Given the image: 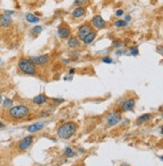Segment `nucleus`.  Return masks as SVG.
<instances>
[{
  "label": "nucleus",
  "instance_id": "nucleus-24",
  "mask_svg": "<svg viewBox=\"0 0 163 166\" xmlns=\"http://www.w3.org/2000/svg\"><path fill=\"white\" fill-rule=\"evenodd\" d=\"M88 2V0H75L74 1V5L75 6H82V5H84V4H86Z\"/></svg>",
  "mask_w": 163,
  "mask_h": 166
},
{
  "label": "nucleus",
  "instance_id": "nucleus-32",
  "mask_svg": "<svg viewBox=\"0 0 163 166\" xmlns=\"http://www.w3.org/2000/svg\"><path fill=\"white\" fill-rule=\"evenodd\" d=\"M2 102H3V97H2L1 95H0V104H1Z\"/></svg>",
  "mask_w": 163,
  "mask_h": 166
},
{
  "label": "nucleus",
  "instance_id": "nucleus-28",
  "mask_svg": "<svg viewBox=\"0 0 163 166\" xmlns=\"http://www.w3.org/2000/svg\"><path fill=\"white\" fill-rule=\"evenodd\" d=\"M156 50L163 56V47H162V45H158V47H156Z\"/></svg>",
  "mask_w": 163,
  "mask_h": 166
},
{
  "label": "nucleus",
  "instance_id": "nucleus-13",
  "mask_svg": "<svg viewBox=\"0 0 163 166\" xmlns=\"http://www.w3.org/2000/svg\"><path fill=\"white\" fill-rule=\"evenodd\" d=\"M12 25V19L11 17L9 16H6V15H2L0 17V26L3 27V28H8Z\"/></svg>",
  "mask_w": 163,
  "mask_h": 166
},
{
  "label": "nucleus",
  "instance_id": "nucleus-33",
  "mask_svg": "<svg viewBox=\"0 0 163 166\" xmlns=\"http://www.w3.org/2000/svg\"><path fill=\"white\" fill-rule=\"evenodd\" d=\"M3 127H4V124H3V123H2V122H0V129L3 128Z\"/></svg>",
  "mask_w": 163,
  "mask_h": 166
},
{
  "label": "nucleus",
  "instance_id": "nucleus-35",
  "mask_svg": "<svg viewBox=\"0 0 163 166\" xmlns=\"http://www.w3.org/2000/svg\"><path fill=\"white\" fill-rule=\"evenodd\" d=\"M160 159H161L162 161H163V156H160Z\"/></svg>",
  "mask_w": 163,
  "mask_h": 166
},
{
  "label": "nucleus",
  "instance_id": "nucleus-23",
  "mask_svg": "<svg viewBox=\"0 0 163 166\" xmlns=\"http://www.w3.org/2000/svg\"><path fill=\"white\" fill-rule=\"evenodd\" d=\"M129 53L131 54V56H138V53H139L138 47H131L129 48Z\"/></svg>",
  "mask_w": 163,
  "mask_h": 166
},
{
  "label": "nucleus",
  "instance_id": "nucleus-26",
  "mask_svg": "<svg viewBox=\"0 0 163 166\" xmlns=\"http://www.w3.org/2000/svg\"><path fill=\"white\" fill-rule=\"evenodd\" d=\"M124 14V11H123V9H118V10H116V12H115V15L116 16H118V17H120V16H122Z\"/></svg>",
  "mask_w": 163,
  "mask_h": 166
},
{
  "label": "nucleus",
  "instance_id": "nucleus-8",
  "mask_svg": "<svg viewBox=\"0 0 163 166\" xmlns=\"http://www.w3.org/2000/svg\"><path fill=\"white\" fill-rule=\"evenodd\" d=\"M92 30H93L92 26H91L90 23H84V24L80 25L79 28H78V31H77V38L82 41V39H83L85 36H86L89 32H91Z\"/></svg>",
  "mask_w": 163,
  "mask_h": 166
},
{
  "label": "nucleus",
  "instance_id": "nucleus-34",
  "mask_svg": "<svg viewBox=\"0 0 163 166\" xmlns=\"http://www.w3.org/2000/svg\"><path fill=\"white\" fill-rule=\"evenodd\" d=\"M160 133H161L162 135H163V126H162V127H161V130H160Z\"/></svg>",
  "mask_w": 163,
  "mask_h": 166
},
{
  "label": "nucleus",
  "instance_id": "nucleus-37",
  "mask_svg": "<svg viewBox=\"0 0 163 166\" xmlns=\"http://www.w3.org/2000/svg\"><path fill=\"white\" fill-rule=\"evenodd\" d=\"M160 110H161V111H163V106H162L161 108H160Z\"/></svg>",
  "mask_w": 163,
  "mask_h": 166
},
{
  "label": "nucleus",
  "instance_id": "nucleus-22",
  "mask_svg": "<svg viewBox=\"0 0 163 166\" xmlns=\"http://www.w3.org/2000/svg\"><path fill=\"white\" fill-rule=\"evenodd\" d=\"M127 25V22L123 20V19H118L114 22V26L115 27H125Z\"/></svg>",
  "mask_w": 163,
  "mask_h": 166
},
{
  "label": "nucleus",
  "instance_id": "nucleus-3",
  "mask_svg": "<svg viewBox=\"0 0 163 166\" xmlns=\"http://www.w3.org/2000/svg\"><path fill=\"white\" fill-rule=\"evenodd\" d=\"M18 68L22 74H24V75L35 76L37 74L36 65H34L33 62L30 61V59H25V58L20 59L18 62Z\"/></svg>",
  "mask_w": 163,
  "mask_h": 166
},
{
  "label": "nucleus",
  "instance_id": "nucleus-29",
  "mask_svg": "<svg viewBox=\"0 0 163 166\" xmlns=\"http://www.w3.org/2000/svg\"><path fill=\"white\" fill-rule=\"evenodd\" d=\"M51 101H52L53 103H57V104H60V103L63 102V100H62V99H51Z\"/></svg>",
  "mask_w": 163,
  "mask_h": 166
},
{
  "label": "nucleus",
  "instance_id": "nucleus-1",
  "mask_svg": "<svg viewBox=\"0 0 163 166\" xmlns=\"http://www.w3.org/2000/svg\"><path fill=\"white\" fill-rule=\"evenodd\" d=\"M77 131V124L75 122H65L62 125H60L57 129L56 133L57 136L61 139H70L72 136L75 135Z\"/></svg>",
  "mask_w": 163,
  "mask_h": 166
},
{
  "label": "nucleus",
  "instance_id": "nucleus-21",
  "mask_svg": "<svg viewBox=\"0 0 163 166\" xmlns=\"http://www.w3.org/2000/svg\"><path fill=\"white\" fill-rule=\"evenodd\" d=\"M64 154H65V156L66 157H74L75 156L76 152L71 147H66L65 148V150H64Z\"/></svg>",
  "mask_w": 163,
  "mask_h": 166
},
{
  "label": "nucleus",
  "instance_id": "nucleus-39",
  "mask_svg": "<svg viewBox=\"0 0 163 166\" xmlns=\"http://www.w3.org/2000/svg\"><path fill=\"white\" fill-rule=\"evenodd\" d=\"M72 166H77V165H72Z\"/></svg>",
  "mask_w": 163,
  "mask_h": 166
},
{
  "label": "nucleus",
  "instance_id": "nucleus-27",
  "mask_svg": "<svg viewBox=\"0 0 163 166\" xmlns=\"http://www.w3.org/2000/svg\"><path fill=\"white\" fill-rule=\"evenodd\" d=\"M12 14H14V11H12V10H5L4 11V15H6V16L11 17Z\"/></svg>",
  "mask_w": 163,
  "mask_h": 166
},
{
  "label": "nucleus",
  "instance_id": "nucleus-30",
  "mask_svg": "<svg viewBox=\"0 0 163 166\" xmlns=\"http://www.w3.org/2000/svg\"><path fill=\"white\" fill-rule=\"evenodd\" d=\"M131 20V16L130 15H126L125 16V21L128 22V21H130Z\"/></svg>",
  "mask_w": 163,
  "mask_h": 166
},
{
  "label": "nucleus",
  "instance_id": "nucleus-20",
  "mask_svg": "<svg viewBox=\"0 0 163 166\" xmlns=\"http://www.w3.org/2000/svg\"><path fill=\"white\" fill-rule=\"evenodd\" d=\"M42 29H43V28H42L41 25H36V26H34L32 29H31V33H32L34 36H37L41 33Z\"/></svg>",
  "mask_w": 163,
  "mask_h": 166
},
{
  "label": "nucleus",
  "instance_id": "nucleus-12",
  "mask_svg": "<svg viewBox=\"0 0 163 166\" xmlns=\"http://www.w3.org/2000/svg\"><path fill=\"white\" fill-rule=\"evenodd\" d=\"M86 13V8L83 6H78L71 11V15H72L74 18H79V17H82L84 14Z\"/></svg>",
  "mask_w": 163,
  "mask_h": 166
},
{
  "label": "nucleus",
  "instance_id": "nucleus-36",
  "mask_svg": "<svg viewBox=\"0 0 163 166\" xmlns=\"http://www.w3.org/2000/svg\"><path fill=\"white\" fill-rule=\"evenodd\" d=\"M1 76H2V73H1V71H0V78H1Z\"/></svg>",
  "mask_w": 163,
  "mask_h": 166
},
{
  "label": "nucleus",
  "instance_id": "nucleus-9",
  "mask_svg": "<svg viewBox=\"0 0 163 166\" xmlns=\"http://www.w3.org/2000/svg\"><path fill=\"white\" fill-rule=\"evenodd\" d=\"M134 107H135V99L134 98H129L126 101L123 102V104L121 105V111L122 112H130L132 111Z\"/></svg>",
  "mask_w": 163,
  "mask_h": 166
},
{
  "label": "nucleus",
  "instance_id": "nucleus-17",
  "mask_svg": "<svg viewBox=\"0 0 163 166\" xmlns=\"http://www.w3.org/2000/svg\"><path fill=\"white\" fill-rule=\"evenodd\" d=\"M151 117H152V115H151V114H143V115L139 116L138 118H137L136 123L138 125L144 124V123H146V122L149 121V120L151 119Z\"/></svg>",
  "mask_w": 163,
  "mask_h": 166
},
{
  "label": "nucleus",
  "instance_id": "nucleus-6",
  "mask_svg": "<svg viewBox=\"0 0 163 166\" xmlns=\"http://www.w3.org/2000/svg\"><path fill=\"white\" fill-rule=\"evenodd\" d=\"M30 61L36 65H47L51 61V58L49 54H41L38 56H31Z\"/></svg>",
  "mask_w": 163,
  "mask_h": 166
},
{
  "label": "nucleus",
  "instance_id": "nucleus-11",
  "mask_svg": "<svg viewBox=\"0 0 163 166\" xmlns=\"http://www.w3.org/2000/svg\"><path fill=\"white\" fill-rule=\"evenodd\" d=\"M57 34H58V36L61 38H70V35H71V29L68 27L59 26L58 29H57Z\"/></svg>",
  "mask_w": 163,
  "mask_h": 166
},
{
  "label": "nucleus",
  "instance_id": "nucleus-5",
  "mask_svg": "<svg viewBox=\"0 0 163 166\" xmlns=\"http://www.w3.org/2000/svg\"><path fill=\"white\" fill-rule=\"evenodd\" d=\"M33 141H34V136L33 135H28L26 137H24L22 140H20L19 143L17 144V148H18L19 151L24 152V151L29 149L30 146L32 145Z\"/></svg>",
  "mask_w": 163,
  "mask_h": 166
},
{
  "label": "nucleus",
  "instance_id": "nucleus-7",
  "mask_svg": "<svg viewBox=\"0 0 163 166\" xmlns=\"http://www.w3.org/2000/svg\"><path fill=\"white\" fill-rule=\"evenodd\" d=\"M91 24L93 25V27L95 28V29H103L106 26V21H105V19H103V17L101 15H95L92 17V19H91Z\"/></svg>",
  "mask_w": 163,
  "mask_h": 166
},
{
  "label": "nucleus",
  "instance_id": "nucleus-15",
  "mask_svg": "<svg viewBox=\"0 0 163 166\" xmlns=\"http://www.w3.org/2000/svg\"><path fill=\"white\" fill-rule=\"evenodd\" d=\"M67 44L70 48H77L80 47V39L76 36H70L67 41Z\"/></svg>",
  "mask_w": 163,
  "mask_h": 166
},
{
  "label": "nucleus",
  "instance_id": "nucleus-25",
  "mask_svg": "<svg viewBox=\"0 0 163 166\" xmlns=\"http://www.w3.org/2000/svg\"><path fill=\"white\" fill-rule=\"evenodd\" d=\"M102 62H104V64H112L113 62V59L112 58H110V56H104L103 59H102Z\"/></svg>",
  "mask_w": 163,
  "mask_h": 166
},
{
  "label": "nucleus",
  "instance_id": "nucleus-16",
  "mask_svg": "<svg viewBox=\"0 0 163 166\" xmlns=\"http://www.w3.org/2000/svg\"><path fill=\"white\" fill-rule=\"evenodd\" d=\"M32 102L36 105H43L44 103L47 102V97L44 94H39L32 99Z\"/></svg>",
  "mask_w": 163,
  "mask_h": 166
},
{
  "label": "nucleus",
  "instance_id": "nucleus-31",
  "mask_svg": "<svg viewBox=\"0 0 163 166\" xmlns=\"http://www.w3.org/2000/svg\"><path fill=\"white\" fill-rule=\"evenodd\" d=\"M74 71H75V68H70L69 70V75H72V74H74Z\"/></svg>",
  "mask_w": 163,
  "mask_h": 166
},
{
  "label": "nucleus",
  "instance_id": "nucleus-4",
  "mask_svg": "<svg viewBox=\"0 0 163 166\" xmlns=\"http://www.w3.org/2000/svg\"><path fill=\"white\" fill-rule=\"evenodd\" d=\"M120 121H121V113L117 110H114L110 114H108L106 118V124L108 127H114L117 124H119Z\"/></svg>",
  "mask_w": 163,
  "mask_h": 166
},
{
  "label": "nucleus",
  "instance_id": "nucleus-2",
  "mask_svg": "<svg viewBox=\"0 0 163 166\" xmlns=\"http://www.w3.org/2000/svg\"><path fill=\"white\" fill-rule=\"evenodd\" d=\"M30 114V108L26 105H16L8 110V116L13 120L24 119Z\"/></svg>",
  "mask_w": 163,
  "mask_h": 166
},
{
  "label": "nucleus",
  "instance_id": "nucleus-18",
  "mask_svg": "<svg viewBox=\"0 0 163 166\" xmlns=\"http://www.w3.org/2000/svg\"><path fill=\"white\" fill-rule=\"evenodd\" d=\"M25 19L26 21H28L29 23H37L39 22V17H37L36 15H34L32 13H26L25 14Z\"/></svg>",
  "mask_w": 163,
  "mask_h": 166
},
{
  "label": "nucleus",
  "instance_id": "nucleus-14",
  "mask_svg": "<svg viewBox=\"0 0 163 166\" xmlns=\"http://www.w3.org/2000/svg\"><path fill=\"white\" fill-rule=\"evenodd\" d=\"M96 35H97V32L95 30H92L91 32H89L87 34L85 38L82 39V41H83L84 44H90L91 42L94 41V39L96 38Z\"/></svg>",
  "mask_w": 163,
  "mask_h": 166
},
{
  "label": "nucleus",
  "instance_id": "nucleus-38",
  "mask_svg": "<svg viewBox=\"0 0 163 166\" xmlns=\"http://www.w3.org/2000/svg\"><path fill=\"white\" fill-rule=\"evenodd\" d=\"M162 118H163V113H162Z\"/></svg>",
  "mask_w": 163,
  "mask_h": 166
},
{
  "label": "nucleus",
  "instance_id": "nucleus-10",
  "mask_svg": "<svg viewBox=\"0 0 163 166\" xmlns=\"http://www.w3.org/2000/svg\"><path fill=\"white\" fill-rule=\"evenodd\" d=\"M45 124L43 122H37V123H34V124H31L30 126H28L27 128V131L31 134H34V133H37L39 132L40 130L44 128Z\"/></svg>",
  "mask_w": 163,
  "mask_h": 166
},
{
  "label": "nucleus",
  "instance_id": "nucleus-19",
  "mask_svg": "<svg viewBox=\"0 0 163 166\" xmlns=\"http://www.w3.org/2000/svg\"><path fill=\"white\" fill-rule=\"evenodd\" d=\"M2 105H3L4 109H8V110H9L10 108L13 107V100H11L9 98L4 99L3 102H2Z\"/></svg>",
  "mask_w": 163,
  "mask_h": 166
}]
</instances>
